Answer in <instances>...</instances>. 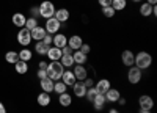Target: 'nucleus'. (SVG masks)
I'll list each match as a JSON object with an SVG mask.
<instances>
[{
    "label": "nucleus",
    "mask_w": 157,
    "mask_h": 113,
    "mask_svg": "<svg viewBox=\"0 0 157 113\" xmlns=\"http://www.w3.org/2000/svg\"><path fill=\"white\" fill-rule=\"evenodd\" d=\"M13 24L16 25V27H19V28H22V27H25V22H27V17H25L22 13H16V14H13Z\"/></svg>",
    "instance_id": "aec40b11"
},
{
    "label": "nucleus",
    "mask_w": 157,
    "mask_h": 113,
    "mask_svg": "<svg viewBox=\"0 0 157 113\" xmlns=\"http://www.w3.org/2000/svg\"><path fill=\"white\" fill-rule=\"evenodd\" d=\"M104 96H105V100H109V102H118V99L121 97V93H120V90H116V88H112L110 86V90Z\"/></svg>",
    "instance_id": "dca6fc26"
},
{
    "label": "nucleus",
    "mask_w": 157,
    "mask_h": 113,
    "mask_svg": "<svg viewBox=\"0 0 157 113\" xmlns=\"http://www.w3.org/2000/svg\"><path fill=\"white\" fill-rule=\"evenodd\" d=\"M46 72H47V77L50 80L57 82V80L61 79V74L64 72V68H63V65H61L60 61H50L49 65H47Z\"/></svg>",
    "instance_id": "f257e3e1"
},
{
    "label": "nucleus",
    "mask_w": 157,
    "mask_h": 113,
    "mask_svg": "<svg viewBox=\"0 0 157 113\" xmlns=\"http://www.w3.org/2000/svg\"><path fill=\"white\" fill-rule=\"evenodd\" d=\"M82 44H83V40H82L78 35H72L71 38H68V46H69L72 50H78Z\"/></svg>",
    "instance_id": "2eb2a0df"
},
{
    "label": "nucleus",
    "mask_w": 157,
    "mask_h": 113,
    "mask_svg": "<svg viewBox=\"0 0 157 113\" xmlns=\"http://www.w3.org/2000/svg\"><path fill=\"white\" fill-rule=\"evenodd\" d=\"M98 3L104 8V6H112V0H98Z\"/></svg>",
    "instance_id": "79ce46f5"
},
{
    "label": "nucleus",
    "mask_w": 157,
    "mask_h": 113,
    "mask_svg": "<svg viewBox=\"0 0 157 113\" xmlns=\"http://www.w3.org/2000/svg\"><path fill=\"white\" fill-rule=\"evenodd\" d=\"M17 54H19V60H22V61H29L32 58V55H33V52L30 49H22L21 52H17Z\"/></svg>",
    "instance_id": "2f4dec72"
},
{
    "label": "nucleus",
    "mask_w": 157,
    "mask_h": 113,
    "mask_svg": "<svg viewBox=\"0 0 157 113\" xmlns=\"http://www.w3.org/2000/svg\"><path fill=\"white\" fill-rule=\"evenodd\" d=\"M39 8V17H43V19H49V17H54L55 14V5L50 2V0H44V2L38 6Z\"/></svg>",
    "instance_id": "7ed1b4c3"
},
{
    "label": "nucleus",
    "mask_w": 157,
    "mask_h": 113,
    "mask_svg": "<svg viewBox=\"0 0 157 113\" xmlns=\"http://www.w3.org/2000/svg\"><path fill=\"white\" fill-rule=\"evenodd\" d=\"M30 35H32V40H35V41H43V38L46 36V30H44V27L38 25V27H35V28L30 32Z\"/></svg>",
    "instance_id": "f3484780"
},
{
    "label": "nucleus",
    "mask_w": 157,
    "mask_h": 113,
    "mask_svg": "<svg viewBox=\"0 0 157 113\" xmlns=\"http://www.w3.org/2000/svg\"><path fill=\"white\" fill-rule=\"evenodd\" d=\"M134 65L138 68V69H148L151 65H152V57L151 54L145 52V50H141V52H138L135 55V61H134Z\"/></svg>",
    "instance_id": "f03ea898"
},
{
    "label": "nucleus",
    "mask_w": 157,
    "mask_h": 113,
    "mask_svg": "<svg viewBox=\"0 0 157 113\" xmlns=\"http://www.w3.org/2000/svg\"><path fill=\"white\" fill-rule=\"evenodd\" d=\"M109 113H121V111H120V110H116V108H112Z\"/></svg>",
    "instance_id": "de8ad7c7"
},
{
    "label": "nucleus",
    "mask_w": 157,
    "mask_h": 113,
    "mask_svg": "<svg viewBox=\"0 0 157 113\" xmlns=\"http://www.w3.org/2000/svg\"><path fill=\"white\" fill-rule=\"evenodd\" d=\"M105 102H107V100H105V96H104V94H98V96L93 99V105H94V108L99 110V111L105 107Z\"/></svg>",
    "instance_id": "b1692460"
},
{
    "label": "nucleus",
    "mask_w": 157,
    "mask_h": 113,
    "mask_svg": "<svg viewBox=\"0 0 157 113\" xmlns=\"http://www.w3.org/2000/svg\"><path fill=\"white\" fill-rule=\"evenodd\" d=\"M58 102L61 107H69L72 104V96L69 93H63V94H58Z\"/></svg>",
    "instance_id": "5701e85b"
},
{
    "label": "nucleus",
    "mask_w": 157,
    "mask_h": 113,
    "mask_svg": "<svg viewBox=\"0 0 157 113\" xmlns=\"http://www.w3.org/2000/svg\"><path fill=\"white\" fill-rule=\"evenodd\" d=\"M146 3H149V5H155V3H157V0H148Z\"/></svg>",
    "instance_id": "49530a36"
},
{
    "label": "nucleus",
    "mask_w": 157,
    "mask_h": 113,
    "mask_svg": "<svg viewBox=\"0 0 157 113\" xmlns=\"http://www.w3.org/2000/svg\"><path fill=\"white\" fill-rule=\"evenodd\" d=\"M46 55H47V58H49L50 61H60V58L63 57L61 49H58V47H55V46L49 47V50H47Z\"/></svg>",
    "instance_id": "ddd939ff"
},
{
    "label": "nucleus",
    "mask_w": 157,
    "mask_h": 113,
    "mask_svg": "<svg viewBox=\"0 0 157 113\" xmlns=\"http://www.w3.org/2000/svg\"><path fill=\"white\" fill-rule=\"evenodd\" d=\"M14 69H16L17 74H27V72H29V65H27V61H22V60L16 61V63H14Z\"/></svg>",
    "instance_id": "393cba45"
},
{
    "label": "nucleus",
    "mask_w": 157,
    "mask_h": 113,
    "mask_svg": "<svg viewBox=\"0 0 157 113\" xmlns=\"http://www.w3.org/2000/svg\"><path fill=\"white\" fill-rule=\"evenodd\" d=\"M30 14H32V17L38 19V17H39V8H38V6H33V8H30Z\"/></svg>",
    "instance_id": "e433bc0d"
},
{
    "label": "nucleus",
    "mask_w": 157,
    "mask_h": 113,
    "mask_svg": "<svg viewBox=\"0 0 157 113\" xmlns=\"http://www.w3.org/2000/svg\"><path fill=\"white\" fill-rule=\"evenodd\" d=\"M140 113H151V110H140Z\"/></svg>",
    "instance_id": "09e8293b"
},
{
    "label": "nucleus",
    "mask_w": 157,
    "mask_h": 113,
    "mask_svg": "<svg viewBox=\"0 0 157 113\" xmlns=\"http://www.w3.org/2000/svg\"><path fill=\"white\" fill-rule=\"evenodd\" d=\"M72 72H74V75H75V79L80 80V82H83V80L88 77V71L85 69L83 65H75L74 69H72Z\"/></svg>",
    "instance_id": "f8f14e48"
},
{
    "label": "nucleus",
    "mask_w": 157,
    "mask_h": 113,
    "mask_svg": "<svg viewBox=\"0 0 157 113\" xmlns=\"http://www.w3.org/2000/svg\"><path fill=\"white\" fill-rule=\"evenodd\" d=\"M0 113H6V108H5V105L0 102Z\"/></svg>",
    "instance_id": "a18cd8bd"
},
{
    "label": "nucleus",
    "mask_w": 157,
    "mask_h": 113,
    "mask_svg": "<svg viewBox=\"0 0 157 113\" xmlns=\"http://www.w3.org/2000/svg\"><path fill=\"white\" fill-rule=\"evenodd\" d=\"M94 88H96L98 94H105L110 90V80L101 79V80H98V83H94Z\"/></svg>",
    "instance_id": "9b49d317"
},
{
    "label": "nucleus",
    "mask_w": 157,
    "mask_h": 113,
    "mask_svg": "<svg viewBox=\"0 0 157 113\" xmlns=\"http://www.w3.org/2000/svg\"><path fill=\"white\" fill-rule=\"evenodd\" d=\"M121 61H123V65L130 68V66H134V61H135V54L132 52V50H123V54H121Z\"/></svg>",
    "instance_id": "1a4fd4ad"
},
{
    "label": "nucleus",
    "mask_w": 157,
    "mask_h": 113,
    "mask_svg": "<svg viewBox=\"0 0 157 113\" xmlns=\"http://www.w3.org/2000/svg\"><path fill=\"white\" fill-rule=\"evenodd\" d=\"M115 9L112 8V6H104L102 8V14H104V17H107V19H113L115 17Z\"/></svg>",
    "instance_id": "473e14b6"
},
{
    "label": "nucleus",
    "mask_w": 157,
    "mask_h": 113,
    "mask_svg": "<svg viewBox=\"0 0 157 113\" xmlns=\"http://www.w3.org/2000/svg\"><path fill=\"white\" fill-rule=\"evenodd\" d=\"M35 27H38V19H35V17H27V22H25V28L32 32Z\"/></svg>",
    "instance_id": "72a5a7b5"
},
{
    "label": "nucleus",
    "mask_w": 157,
    "mask_h": 113,
    "mask_svg": "<svg viewBox=\"0 0 157 113\" xmlns=\"http://www.w3.org/2000/svg\"><path fill=\"white\" fill-rule=\"evenodd\" d=\"M54 80H50L49 77H46V79H43V80H39V85H41V90L44 91V93H52L54 91Z\"/></svg>",
    "instance_id": "6ab92c4d"
},
{
    "label": "nucleus",
    "mask_w": 157,
    "mask_h": 113,
    "mask_svg": "<svg viewBox=\"0 0 157 113\" xmlns=\"http://www.w3.org/2000/svg\"><path fill=\"white\" fill-rule=\"evenodd\" d=\"M72 52H74V50H72L69 46H64V47L61 49V54H63V55H72Z\"/></svg>",
    "instance_id": "ea45409f"
},
{
    "label": "nucleus",
    "mask_w": 157,
    "mask_h": 113,
    "mask_svg": "<svg viewBox=\"0 0 157 113\" xmlns=\"http://www.w3.org/2000/svg\"><path fill=\"white\" fill-rule=\"evenodd\" d=\"M66 85H64L61 80H57L55 83H54V91L57 93V94H63V93H66Z\"/></svg>",
    "instance_id": "7c9ffc66"
},
{
    "label": "nucleus",
    "mask_w": 157,
    "mask_h": 113,
    "mask_svg": "<svg viewBox=\"0 0 157 113\" xmlns=\"http://www.w3.org/2000/svg\"><path fill=\"white\" fill-rule=\"evenodd\" d=\"M52 38H54V35L46 33V36L43 38V43H44V44H47V46H50V44H52Z\"/></svg>",
    "instance_id": "4c0bfd02"
},
{
    "label": "nucleus",
    "mask_w": 157,
    "mask_h": 113,
    "mask_svg": "<svg viewBox=\"0 0 157 113\" xmlns=\"http://www.w3.org/2000/svg\"><path fill=\"white\" fill-rule=\"evenodd\" d=\"M66 86H72L75 82H77V79H75V75H74V72L71 71V69H64V72L61 74V79H60Z\"/></svg>",
    "instance_id": "6e6552de"
},
{
    "label": "nucleus",
    "mask_w": 157,
    "mask_h": 113,
    "mask_svg": "<svg viewBox=\"0 0 157 113\" xmlns=\"http://www.w3.org/2000/svg\"><path fill=\"white\" fill-rule=\"evenodd\" d=\"M16 40L21 46L24 47H27L30 43H32V35H30V30H27L25 27H22L19 32H17V36H16Z\"/></svg>",
    "instance_id": "20e7f679"
},
{
    "label": "nucleus",
    "mask_w": 157,
    "mask_h": 113,
    "mask_svg": "<svg viewBox=\"0 0 157 113\" xmlns=\"http://www.w3.org/2000/svg\"><path fill=\"white\" fill-rule=\"evenodd\" d=\"M127 80H129V83H132V85L140 83V80H141V69H138L137 66H130L129 71H127Z\"/></svg>",
    "instance_id": "423d86ee"
},
{
    "label": "nucleus",
    "mask_w": 157,
    "mask_h": 113,
    "mask_svg": "<svg viewBox=\"0 0 157 113\" xmlns=\"http://www.w3.org/2000/svg\"><path fill=\"white\" fill-rule=\"evenodd\" d=\"M36 102L41 105V107H47V105H50V102H52V99H50V94L49 93H41V94H38V97H36Z\"/></svg>",
    "instance_id": "412c9836"
},
{
    "label": "nucleus",
    "mask_w": 157,
    "mask_h": 113,
    "mask_svg": "<svg viewBox=\"0 0 157 113\" xmlns=\"http://www.w3.org/2000/svg\"><path fill=\"white\" fill-rule=\"evenodd\" d=\"M127 6V0H112V8L115 11H123Z\"/></svg>",
    "instance_id": "c85d7f7f"
},
{
    "label": "nucleus",
    "mask_w": 157,
    "mask_h": 113,
    "mask_svg": "<svg viewBox=\"0 0 157 113\" xmlns=\"http://www.w3.org/2000/svg\"><path fill=\"white\" fill-rule=\"evenodd\" d=\"M132 2H135V3H140V2H141V0H132Z\"/></svg>",
    "instance_id": "8fccbe9b"
},
{
    "label": "nucleus",
    "mask_w": 157,
    "mask_h": 113,
    "mask_svg": "<svg viewBox=\"0 0 157 113\" xmlns=\"http://www.w3.org/2000/svg\"><path fill=\"white\" fill-rule=\"evenodd\" d=\"M72 58H74V65H85L88 55L82 54L80 50H74V52H72Z\"/></svg>",
    "instance_id": "4be33fe9"
},
{
    "label": "nucleus",
    "mask_w": 157,
    "mask_h": 113,
    "mask_svg": "<svg viewBox=\"0 0 157 113\" xmlns=\"http://www.w3.org/2000/svg\"><path fill=\"white\" fill-rule=\"evenodd\" d=\"M138 105H140V110H151L154 107V99L148 94H143L138 99Z\"/></svg>",
    "instance_id": "0eeeda50"
},
{
    "label": "nucleus",
    "mask_w": 157,
    "mask_h": 113,
    "mask_svg": "<svg viewBox=\"0 0 157 113\" xmlns=\"http://www.w3.org/2000/svg\"><path fill=\"white\" fill-rule=\"evenodd\" d=\"M83 85H85L86 88H93V86H94V80L90 79V77H86V79L83 80Z\"/></svg>",
    "instance_id": "58836bf2"
},
{
    "label": "nucleus",
    "mask_w": 157,
    "mask_h": 113,
    "mask_svg": "<svg viewBox=\"0 0 157 113\" xmlns=\"http://www.w3.org/2000/svg\"><path fill=\"white\" fill-rule=\"evenodd\" d=\"M118 104H120V105H124V104H126V99H124V97H120V99H118Z\"/></svg>",
    "instance_id": "c03bdc74"
},
{
    "label": "nucleus",
    "mask_w": 157,
    "mask_h": 113,
    "mask_svg": "<svg viewBox=\"0 0 157 113\" xmlns=\"http://www.w3.org/2000/svg\"><path fill=\"white\" fill-rule=\"evenodd\" d=\"M46 77H47L46 69H39V71H38V79H39V80H43V79H46Z\"/></svg>",
    "instance_id": "a19ab883"
},
{
    "label": "nucleus",
    "mask_w": 157,
    "mask_h": 113,
    "mask_svg": "<svg viewBox=\"0 0 157 113\" xmlns=\"http://www.w3.org/2000/svg\"><path fill=\"white\" fill-rule=\"evenodd\" d=\"M39 69H47V63L46 61H39Z\"/></svg>",
    "instance_id": "37998d69"
},
{
    "label": "nucleus",
    "mask_w": 157,
    "mask_h": 113,
    "mask_svg": "<svg viewBox=\"0 0 157 113\" xmlns=\"http://www.w3.org/2000/svg\"><path fill=\"white\" fill-rule=\"evenodd\" d=\"M54 17H55L60 24H64V22H66V21L69 19V11H68L66 8H60V9H57V11H55Z\"/></svg>",
    "instance_id": "a211bd4d"
},
{
    "label": "nucleus",
    "mask_w": 157,
    "mask_h": 113,
    "mask_svg": "<svg viewBox=\"0 0 157 113\" xmlns=\"http://www.w3.org/2000/svg\"><path fill=\"white\" fill-rule=\"evenodd\" d=\"M98 96V91H96V88L93 86V88H88L86 90V94H85V97L90 100V102H93V99Z\"/></svg>",
    "instance_id": "f704fd0d"
},
{
    "label": "nucleus",
    "mask_w": 157,
    "mask_h": 113,
    "mask_svg": "<svg viewBox=\"0 0 157 113\" xmlns=\"http://www.w3.org/2000/svg\"><path fill=\"white\" fill-rule=\"evenodd\" d=\"M52 44H54L55 47H58V49H63L64 46H68V38H66V35L55 33L54 38H52Z\"/></svg>",
    "instance_id": "9d476101"
},
{
    "label": "nucleus",
    "mask_w": 157,
    "mask_h": 113,
    "mask_svg": "<svg viewBox=\"0 0 157 113\" xmlns=\"http://www.w3.org/2000/svg\"><path fill=\"white\" fill-rule=\"evenodd\" d=\"M49 47H50V46L44 44L43 41H36V44H35V52H36L38 55H46L47 50H49Z\"/></svg>",
    "instance_id": "bb28decb"
},
{
    "label": "nucleus",
    "mask_w": 157,
    "mask_h": 113,
    "mask_svg": "<svg viewBox=\"0 0 157 113\" xmlns=\"http://www.w3.org/2000/svg\"><path fill=\"white\" fill-rule=\"evenodd\" d=\"M152 6L154 5H149V3H141V6H140V14L143 16V17H149V16H152Z\"/></svg>",
    "instance_id": "a878e982"
},
{
    "label": "nucleus",
    "mask_w": 157,
    "mask_h": 113,
    "mask_svg": "<svg viewBox=\"0 0 157 113\" xmlns=\"http://www.w3.org/2000/svg\"><path fill=\"white\" fill-rule=\"evenodd\" d=\"M60 63L63 65V68H72L74 66V58H72V55H63L60 58Z\"/></svg>",
    "instance_id": "c756f323"
},
{
    "label": "nucleus",
    "mask_w": 157,
    "mask_h": 113,
    "mask_svg": "<svg viewBox=\"0 0 157 113\" xmlns=\"http://www.w3.org/2000/svg\"><path fill=\"white\" fill-rule=\"evenodd\" d=\"M5 60H6V63H10V65H14L16 61H19V54L14 52V50H10V52L5 54Z\"/></svg>",
    "instance_id": "cd10ccee"
},
{
    "label": "nucleus",
    "mask_w": 157,
    "mask_h": 113,
    "mask_svg": "<svg viewBox=\"0 0 157 113\" xmlns=\"http://www.w3.org/2000/svg\"><path fill=\"white\" fill-rule=\"evenodd\" d=\"M78 50H80V52H82V54H85V55H88V54L91 52V47H90V44H85V43H83V44L80 46V49H78Z\"/></svg>",
    "instance_id": "c9c22d12"
},
{
    "label": "nucleus",
    "mask_w": 157,
    "mask_h": 113,
    "mask_svg": "<svg viewBox=\"0 0 157 113\" xmlns=\"http://www.w3.org/2000/svg\"><path fill=\"white\" fill-rule=\"evenodd\" d=\"M60 27H61V24H60L55 17H49V19H46V25H44L46 33H49V35H55L57 32H60Z\"/></svg>",
    "instance_id": "39448f33"
},
{
    "label": "nucleus",
    "mask_w": 157,
    "mask_h": 113,
    "mask_svg": "<svg viewBox=\"0 0 157 113\" xmlns=\"http://www.w3.org/2000/svg\"><path fill=\"white\" fill-rule=\"evenodd\" d=\"M86 90H88V88L83 85V82H75L72 85V91H74V96L75 97H85Z\"/></svg>",
    "instance_id": "4468645a"
}]
</instances>
